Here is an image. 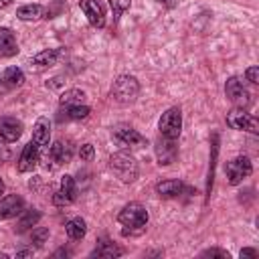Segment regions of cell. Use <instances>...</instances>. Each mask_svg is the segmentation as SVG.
<instances>
[{
	"label": "cell",
	"mask_w": 259,
	"mask_h": 259,
	"mask_svg": "<svg viewBox=\"0 0 259 259\" xmlns=\"http://www.w3.org/2000/svg\"><path fill=\"white\" fill-rule=\"evenodd\" d=\"M202 257H223V259H229V253L223 251V249H206V251H202Z\"/></svg>",
	"instance_id": "cell-31"
},
{
	"label": "cell",
	"mask_w": 259,
	"mask_h": 259,
	"mask_svg": "<svg viewBox=\"0 0 259 259\" xmlns=\"http://www.w3.org/2000/svg\"><path fill=\"white\" fill-rule=\"evenodd\" d=\"M79 156H81V160L91 162V160H93V156H95L93 146H91V144H83V146H81V150H79Z\"/></svg>",
	"instance_id": "cell-29"
},
{
	"label": "cell",
	"mask_w": 259,
	"mask_h": 259,
	"mask_svg": "<svg viewBox=\"0 0 259 259\" xmlns=\"http://www.w3.org/2000/svg\"><path fill=\"white\" fill-rule=\"evenodd\" d=\"M117 221H119L123 227H130V231H132V229L142 231V229L146 227V223H148V210H146V206L140 204V202H127V204L119 210Z\"/></svg>",
	"instance_id": "cell-3"
},
{
	"label": "cell",
	"mask_w": 259,
	"mask_h": 259,
	"mask_svg": "<svg viewBox=\"0 0 259 259\" xmlns=\"http://www.w3.org/2000/svg\"><path fill=\"white\" fill-rule=\"evenodd\" d=\"M79 6H81V10L87 16L91 26H95V28L105 26V10H103L99 0H79Z\"/></svg>",
	"instance_id": "cell-8"
},
{
	"label": "cell",
	"mask_w": 259,
	"mask_h": 259,
	"mask_svg": "<svg viewBox=\"0 0 259 259\" xmlns=\"http://www.w3.org/2000/svg\"><path fill=\"white\" fill-rule=\"evenodd\" d=\"M28 255H32V251H18L16 253V257H28Z\"/></svg>",
	"instance_id": "cell-34"
},
{
	"label": "cell",
	"mask_w": 259,
	"mask_h": 259,
	"mask_svg": "<svg viewBox=\"0 0 259 259\" xmlns=\"http://www.w3.org/2000/svg\"><path fill=\"white\" fill-rule=\"evenodd\" d=\"M160 134L164 138H170V140H178L180 132H182V111L180 107H170L162 113L160 117Z\"/></svg>",
	"instance_id": "cell-4"
},
{
	"label": "cell",
	"mask_w": 259,
	"mask_h": 259,
	"mask_svg": "<svg viewBox=\"0 0 259 259\" xmlns=\"http://www.w3.org/2000/svg\"><path fill=\"white\" fill-rule=\"evenodd\" d=\"M53 160L55 164H67L71 158H73V146H71V142H63V140H59V142H55L53 146H51V150L47 152V160Z\"/></svg>",
	"instance_id": "cell-15"
},
{
	"label": "cell",
	"mask_w": 259,
	"mask_h": 259,
	"mask_svg": "<svg viewBox=\"0 0 259 259\" xmlns=\"http://www.w3.org/2000/svg\"><path fill=\"white\" fill-rule=\"evenodd\" d=\"M130 4H132V0H109V6H111V10H113L115 16L123 14L130 8Z\"/></svg>",
	"instance_id": "cell-28"
},
{
	"label": "cell",
	"mask_w": 259,
	"mask_h": 259,
	"mask_svg": "<svg viewBox=\"0 0 259 259\" xmlns=\"http://www.w3.org/2000/svg\"><path fill=\"white\" fill-rule=\"evenodd\" d=\"M123 251L113 243V241H109V239H101L99 243H97V247L91 251V257H119Z\"/></svg>",
	"instance_id": "cell-18"
},
{
	"label": "cell",
	"mask_w": 259,
	"mask_h": 259,
	"mask_svg": "<svg viewBox=\"0 0 259 259\" xmlns=\"http://www.w3.org/2000/svg\"><path fill=\"white\" fill-rule=\"evenodd\" d=\"M22 136V123L16 117L2 115L0 117V138L4 142H16Z\"/></svg>",
	"instance_id": "cell-14"
},
{
	"label": "cell",
	"mask_w": 259,
	"mask_h": 259,
	"mask_svg": "<svg viewBox=\"0 0 259 259\" xmlns=\"http://www.w3.org/2000/svg\"><path fill=\"white\" fill-rule=\"evenodd\" d=\"M241 257H257V251L255 249H243L241 251Z\"/></svg>",
	"instance_id": "cell-33"
},
{
	"label": "cell",
	"mask_w": 259,
	"mask_h": 259,
	"mask_svg": "<svg viewBox=\"0 0 259 259\" xmlns=\"http://www.w3.org/2000/svg\"><path fill=\"white\" fill-rule=\"evenodd\" d=\"M227 123L233 127V130H241V132H251V134H257V119L253 115H249L243 107H233L229 113H227Z\"/></svg>",
	"instance_id": "cell-7"
},
{
	"label": "cell",
	"mask_w": 259,
	"mask_h": 259,
	"mask_svg": "<svg viewBox=\"0 0 259 259\" xmlns=\"http://www.w3.org/2000/svg\"><path fill=\"white\" fill-rule=\"evenodd\" d=\"M22 210H24V200L18 194H8V196L0 198V221L14 219V217L22 214Z\"/></svg>",
	"instance_id": "cell-12"
},
{
	"label": "cell",
	"mask_w": 259,
	"mask_h": 259,
	"mask_svg": "<svg viewBox=\"0 0 259 259\" xmlns=\"http://www.w3.org/2000/svg\"><path fill=\"white\" fill-rule=\"evenodd\" d=\"M38 158H40V146L30 140V142L24 146V150H22V154H20V158H18V164H16V166H18V172H30V170L36 166Z\"/></svg>",
	"instance_id": "cell-13"
},
{
	"label": "cell",
	"mask_w": 259,
	"mask_h": 259,
	"mask_svg": "<svg viewBox=\"0 0 259 259\" xmlns=\"http://www.w3.org/2000/svg\"><path fill=\"white\" fill-rule=\"evenodd\" d=\"M47 237H49V231L47 229H32V233H30V241L36 245V247H42L45 245V241H47Z\"/></svg>",
	"instance_id": "cell-27"
},
{
	"label": "cell",
	"mask_w": 259,
	"mask_h": 259,
	"mask_svg": "<svg viewBox=\"0 0 259 259\" xmlns=\"http://www.w3.org/2000/svg\"><path fill=\"white\" fill-rule=\"evenodd\" d=\"M253 172V166H251V160L247 156H237L233 158L231 162H227L225 166V174H227V180L229 184H241L249 174Z\"/></svg>",
	"instance_id": "cell-5"
},
{
	"label": "cell",
	"mask_w": 259,
	"mask_h": 259,
	"mask_svg": "<svg viewBox=\"0 0 259 259\" xmlns=\"http://www.w3.org/2000/svg\"><path fill=\"white\" fill-rule=\"evenodd\" d=\"M89 107L83 105V103H77V105H61V117L65 119H85L89 115Z\"/></svg>",
	"instance_id": "cell-23"
},
{
	"label": "cell",
	"mask_w": 259,
	"mask_h": 259,
	"mask_svg": "<svg viewBox=\"0 0 259 259\" xmlns=\"http://www.w3.org/2000/svg\"><path fill=\"white\" fill-rule=\"evenodd\" d=\"M85 99V93L81 89H69L61 95V105H77V103H83Z\"/></svg>",
	"instance_id": "cell-26"
},
{
	"label": "cell",
	"mask_w": 259,
	"mask_h": 259,
	"mask_svg": "<svg viewBox=\"0 0 259 259\" xmlns=\"http://www.w3.org/2000/svg\"><path fill=\"white\" fill-rule=\"evenodd\" d=\"M109 168H111L113 174H115L121 182H125V184L134 182V180L138 178V162H136V158H134L132 154H127V152H115V154H111V158H109Z\"/></svg>",
	"instance_id": "cell-1"
},
{
	"label": "cell",
	"mask_w": 259,
	"mask_h": 259,
	"mask_svg": "<svg viewBox=\"0 0 259 259\" xmlns=\"http://www.w3.org/2000/svg\"><path fill=\"white\" fill-rule=\"evenodd\" d=\"M245 77H247V81H251V83H259V67H249L247 71H245Z\"/></svg>",
	"instance_id": "cell-30"
},
{
	"label": "cell",
	"mask_w": 259,
	"mask_h": 259,
	"mask_svg": "<svg viewBox=\"0 0 259 259\" xmlns=\"http://www.w3.org/2000/svg\"><path fill=\"white\" fill-rule=\"evenodd\" d=\"M154 150H156V160H158L160 166H168V164H172V162L176 160V156H178L176 140H170V138H164V136L156 142Z\"/></svg>",
	"instance_id": "cell-9"
},
{
	"label": "cell",
	"mask_w": 259,
	"mask_h": 259,
	"mask_svg": "<svg viewBox=\"0 0 259 259\" xmlns=\"http://www.w3.org/2000/svg\"><path fill=\"white\" fill-rule=\"evenodd\" d=\"M4 192V182H2V178H0V194Z\"/></svg>",
	"instance_id": "cell-36"
},
{
	"label": "cell",
	"mask_w": 259,
	"mask_h": 259,
	"mask_svg": "<svg viewBox=\"0 0 259 259\" xmlns=\"http://www.w3.org/2000/svg\"><path fill=\"white\" fill-rule=\"evenodd\" d=\"M18 53L16 38L10 28H0V57H14Z\"/></svg>",
	"instance_id": "cell-17"
},
{
	"label": "cell",
	"mask_w": 259,
	"mask_h": 259,
	"mask_svg": "<svg viewBox=\"0 0 259 259\" xmlns=\"http://www.w3.org/2000/svg\"><path fill=\"white\" fill-rule=\"evenodd\" d=\"M59 55H61V51H59V49H47V51H42V53H38V55H34V57H32V65H34L36 69L51 67V65H55V63H57Z\"/></svg>",
	"instance_id": "cell-21"
},
{
	"label": "cell",
	"mask_w": 259,
	"mask_h": 259,
	"mask_svg": "<svg viewBox=\"0 0 259 259\" xmlns=\"http://www.w3.org/2000/svg\"><path fill=\"white\" fill-rule=\"evenodd\" d=\"M10 4V0H0V8H4V6H8Z\"/></svg>",
	"instance_id": "cell-35"
},
{
	"label": "cell",
	"mask_w": 259,
	"mask_h": 259,
	"mask_svg": "<svg viewBox=\"0 0 259 259\" xmlns=\"http://www.w3.org/2000/svg\"><path fill=\"white\" fill-rule=\"evenodd\" d=\"M49 138H51V123L47 117H38L32 127V142L38 144L40 148H45L49 144Z\"/></svg>",
	"instance_id": "cell-16"
},
{
	"label": "cell",
	"mask_w": 259,
	"mask_h": 259,
	"mask_svg": "<svg viewBox=\"0 0 259 259\" xmlns=\"http://www.w3.org/2000/svg\"><path fill=\"white\" fill-rule=\"evenodd\" d=\"M75 194H77L75 180L71 176H63L59 190L53 194V202H55V206H69L75 200Z\"/></svg>",
	"instance_id": "cell-11"
},
{
	"label": "cell",
	"mask_w": 259,
	"mask_h": 259,
	"mask_svg": "<svg viewBox=\"0 0 259 259\" xmlns=\"http://www.w3.org/2000/svg\"><path fill=\"white\" fill-rule=\"evenodd\" d=\"M24 214L20 217V221L16 223V231L18 233H24V231H28V229H32V227H36V223L40 221V212L36 210V208H30V210H22Z\"/></svg>",
	"instance_id": "cell-24"
},
{
	"label": "cell",
	"mask_w": 259,
	"mask_h": 259,
	"mask_svg": "<svg viewBox=\"0 0 259 259\" xmlns=\"http://www.w3.org/2000/svg\"><path fill=\"white\" fill-rule=\"evenodd\" d=\"M184 190V184L180 180H162L156 184V192L164 198H174Z\"/></svg>",
	"instance_id": "cell-19"
},
{
	"label": "cell",
	"mask_w": 259,
	"mask_h": 259,
	"mask_svg": "<svg viewBox=\"0 0 259 259\" xmlns=\"http://www.w3.org/2000/svg\"><path fill=\"white\" fill-rule=\"evenodd\" d=\"M225 93H227V97L235 103V107H247L249 103H251V93H249V89L243 85V79L241 77H231L229 81H227V85H225Z\"/></svg>",
	"instance_id": "cell-6"
},
{
	"label": "cell",
	"mask_w": 259,
	"mask_h": 259,
	"mask_svg": "<svg viewBox=\"0 0 259 259\" xmlns=\"http://www.w3.org/2000/svg\"><path fill=\"white\" fill-rule=\"evenodd\" d=\"M65 233H67V237H69L71 241H79V239H83L85 233H87V223H85L81 217H75V219H71V221L65 225Z\"/></svg>",
	"instance_id": "cell-20"
},
{
	"label": "cell",
	"mask_w": 259,
	"mask_h": 259,
	"mask_svg": "<svg viewBox=\"0 0 259 259\" xmlns=\"http://www.w3.org/2000/svg\"><path fill=\"white\" fill-rule=\"evenodd\" d=\"M140 93V85L136 81V77L132 75H119L115 81H113V87H111V97L121 103V105H127V103H134L136 97Z\"/></svg>",
	"instance_id": "cell-2"
},
{
	"label": "cell",
	"mask_w": 259,
	"mask_h": 259,
	"mask_svg": "<svg viewBox=\"0 0 259 259\" xmlns=\"http://www.w3.org/2000/svg\"><path fill=\"white\" fill-rule=\"evenodd\" d=\"M8 156H10V152L6 150V146H2V144H0V164H2V162H4Z\"/></svg>",
	"instance_id": "cell-32"
},
{
	"label": "cell",
	"mask_w": 259,
	"mask_h": 259,
	"mask_svg": "<svg viewBox=\"0 0 259 259\" xmlns=\"http://www.w3.org/2000/svg\"><path fill=\"white\" fill-rule=\"evenodd\" d=\"M16 16H18L20 20H24V22H28V20H38V18L45 16V8H42L40 4H24V6H20V8L16 10Z\"/></svg>",
	"instance_id": "cell-22"
},
{
	"label": "cell",
	"mask_w": 259,
	"mask_h": 259,
	"mask_svg": "<svg viewBox=\"0 0 259 259\" xmlns=\"http://www.w3.org/2000/svg\"><path fill=\"white\" fill-rule=\"evenodd\" d=\"M2 81L4 85L8 87H20L24 83V73L18 69V67H8L4 73H2Z\"/></svg>",
	"instance_id": "cell-25"
},
{
	"label": "cell",
	"mask_w": 259,
	"mask_h": 259,
	"mask_svg": "<svg viewBox=\"0 0 259 259\" xmlns=\"http://www.w3.org/2000/svg\"><path fill=\"white\" fill-rule=\"evenodd\" d=\"M113 138L121 146H130V148H140V146L146 144V138L140 132H136L134 127H130V125H117L113 130Z\"/></svg>",
	"instance_id": "cell-10"
}]
</instances>
